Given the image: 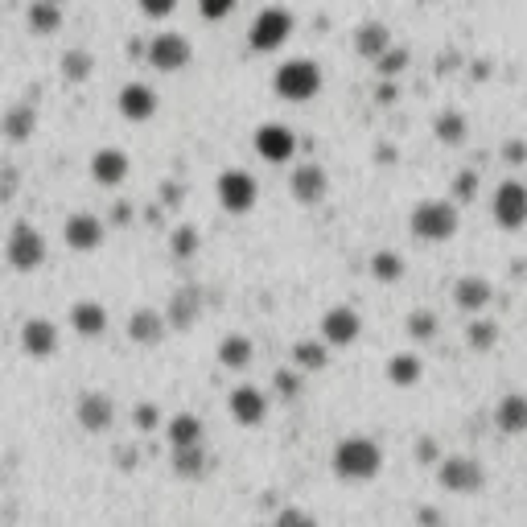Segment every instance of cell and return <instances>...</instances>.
I'll return each mask as SVG.
<instances>
[{
	"instance_id": "cell-1",
	"label": "cell",
	"mask_w": 527,
	"mask_h": 527,
	"mask_svg": "<svg viewBox=\"0 0 527 527\" xmlns=\"http://www.w3.org/2000/svg\"><path fill=\"white\" fill-rule=\"evenodd\" d=\"M330 466H334V474H338L342 482H371V478L383 470V449H379L375 437H363V433L342 437V441L334 445Z\"/></svg>"
},
{
	"instance_id": "cell-2",
	"label": "cell",
	"mask_w": 527,
	"mask_h": 527,
	"mask_svg": "<svg viewBox=\"0 0 527 527\" xmlns=\"http://www.w3.org/2000/svg\"><path fill=\"white\" fill-rule=\"evenodd\" d=\"M408 231L420 239V243H445L458 235V202H437V198H425L412 206V219H408Z\"/></svg>"
},
{
	"instance_id": "cell-3",
	"label": "cell",
	"mask_w": 527,
	"mask_h": 527,
	"mask_svg": "<svg viewBox=\"0 0 527 527\" xmlns=\"http://www.w3.org/2000/svg\"><path fill=\"white\" fill-rule=\"evenodd\" d=\"M46 235L33 227L29 219H17L9 227V239H5V260L13 272H38L46 264Z\"/></svg>"
},
{
	"instance_id": "cell-4",
	"label": "cell",
	"mask_w": 527,
	"mask_h": 527,
	"mask_svg": "<svg viewBox=\"0 0 527 527\" xmlns=\"http://www.w3.org/2000/svg\"><path fill=\"white\" fill-rule=\"evenodd\" d=\"M276 95L280 99H293V103H305L322 91V70L313 58H289L276 66V79H272Z\"/></svg>"
},
{
	"instance_id": "cell-5",
	"label": "cell",
	"mask_w": 527,
	"mask_h": 527,
	"mask_svg": "<svg viewBox=\"0 0 527 527\" xmlns=\"http://www.w3.org/2000/svg\"><path fill=\"white\" fill-rule=\"evenodd\" d=\"M437 482H441V490H449V495H478L486 486V470L470 458V453H449V458L437 466Z\"/></svg>"
},
{
	"instance_id": "cell-6",
	"label": "cell",
	"mask_w": 527,
	"mask_h": 527,
	"mask_svg": "<svg viewBox=\"0 0 527 527\" xmlns=\"http://www.w3.org/2000/svg\"><path fill=\"white\" fill-rule=\"evenodd\" d=\"M289 33H293V17L285 9H260L248 25V42H252V50L272 54L289 42Z\"/></svg>"
},
{
	"instance_id": "cell-7",
	"label": "cell",
	"mask_w": 527,
	"mask_h": 527,
	"mask_svg": "<svg viewBox=\"0 0 527 527\" xmlns=\"http://www.w3.org/2000/svg\"><path fill=\"white\" fill-rule=\"evenodd\" d=\"M490 215H495L499 227L519 231V227L527 223V186L515 182V178L499 182V186H495V198H490Z\"/></svg>"
},
{
	"instance_id": "cell-8",
	"label": "cell",
	"mask_w": 527,
	"mask_h": 527,
	"mask_svg": "<svg viewBox=\"0 0 527 527\" xmlns=\"http://www.w3.org/2000/svg\"><path fill=\"white\" fill-rule=\"evenodd\" d=\"M215 194H219L223 210H231V215H248V210L256 206V178L252 173H243V169H227V173H219Z\"/></svg>"
},
{
	"instance_id": "cell-9",
	"label": "cell",
	"mask_w": 527,
	"mask_h": 527,
	"mask_svg": "<svg viewBox=\"0 0 527 527\" xmlns=\"http://www.w3.org/2000/svg\"><path fill=\"white\" fill-rule=\"evenodd\" d=\"M190 42L182 38V33H157V38L149 42V66L161 70V75H178V70L190 66Z\"/></svg>"
},
{
	"instance_id": "cell-10",
	"label": "cell",
	"mask_w": 527,
	"mask_h": 527,
	"mask_svg": "<svg viewBox=\"0 0 527 527\" xmlns=\"http://www.w3.org/2000/svg\"><path fill=\"white\" fill-rule=\"evenodd\" d=\"M330 190V178H326V169L318 161H297L289 169V194L301 202V206H318Z\"/></svg>"
},
{
	"instance_id": "cell-11",
	"label": "cell",
	"mask_w": 527,
	"mask_h": 527,
	"mask_svg": "<svg viewBox=\"0 0 527 527\" xmlns=\"http://www.w3.org/2000/svg\"><path fill=\"white\" fill-rule=\"evenodd\" d=\"M318 334L326 346H350L359 334H363V318L350 305H334L322 313V322H318Z\"/></svg>"
},
{
	"instance_id": "cell-12",
	"label": "cell",
	"mask_w": 527,
	"mask_h": 527,
	"mask_svg": "<svg viewBox=\"0 0 527 527\" xmlns=\"http://www.w3.org/2000/svg\"><path fill=\"white\" fill-rule=\"evenodd\" d=\"M75 420L87 429V433H108L116 425V400L108 392H83L79 404H75Z\"/></svg>"
},
{
	"instance_id": "cell-13",
	"label": "cell",
	"mask_w": 527,
	"mask_h": 527,
	"mask_svg": "<svg viewBox=\"0 0 527 527\" xmlns=\"http://www.w3.org/2000/svg\"><path fill=\"white\" fill-rule=\"evenodd\" d=\"M227 412H231L235 425L256 429V425H264V416H268V396L260 388H252V383H239V388L227 396Z\"/></svg>"
},
{
	"instance_id": "cell-14",
	"label": "cell",
	"mask_w": 527,
	"mask_h": 527,
	"mask_svg": "<svg viewBox=\"0 0 527 527\" xmlns=\"http://www.w3.org/2000/svg\"><path fill=\"white\" fill-rule=\"evenodd\" d=\"M256 153L264 161H272V165L293 161V153H297V132L285 128V124H260L256 128Z\"/></svg>"
},
{
	"instance_id": "cell-15",
	"label": "cell",
	"mask_w": 527,
	"mask_h": 527,
	"mask_svg": "<svg viewBox=\"0 0 527 527\" xmlns=\"http://www.w3.org/2000/svg\"><path fill=\"white\" fill-rule=\"evenodd\" d=\"M116 108H120L124 120L145 124V120L157 116V91L149 83H124L120 95H116Z\"/></svg>"
},
{
	"instance_id": "cell-16",
	"label": "cell",
	"mask_w": 527,
	"mask_h": 527,
	"mask_svg": "<svg viewBox=\"0 0 527 527\" xmlns=\"http://www.w3.org/2000/svg\"><path fill=\"white\" fill-rule=\"evenodd\" d=\"M128 342L132 346H157L161 338H165V330H169V318L161 309H149V305H140V309H132L128 313Z\"/></svg>"
},
{
	"instance_id": "cell-17",
	"label": "cell",
	"mask_w": 527,
	"mask_h": 527,
	"mask_svg": "<svg viewBox=\"0 0 527 527\" xmlns=\"http://www.w3.org/2000/svg\"><path fill=\"white\" fill-rule=\"evenodd\" d=\"M453 305H458L462 313H482L490 301H495V289H490V280L486 276H458L453 280V289H449Z\"/></svg>"
},
{
	"instance_id": "cell-18",
	"label": "cell",
	"mask_w": 527,
	"mask_h": 527,
	"mask_svg": "<svg viewBox=\"0 0 527 527\" xmlns=\"http://www.w3.org/2000/svg\"><path fill=\"white\" fill-rule=\"evenodd\" d=\"M165 318H169V330H190L202 318V289L198 285H182L178 293L169 297Z\"/></svg>"
},
{
	"instance_id": "cell-19",
	"label": "cell",
	"mask_w": 527,
	"mask_h": 527,
	"mask_svg": "<svg viewBox=\"0 0 527 527\" xmlns=\"http://www.w3.org/2000/svg\"><path fill=\"white\" fill-rule=\"evenodd\" d=\"M21 350L29 359H50L58 350V326L46 322V318H29L21 326Z\"/></svg>"
},
{
	"instance_id": "cell-20",
	"label": "cell",
	"mask_w": 527,
	"mask_h": 527,
	"mask_svg": "<svg viewBox=\"0 0 527 527\" xmlns=\"http://www.w3.org/2000/svg\"><path fill=\"white\" fill-rule=\"evenodd\" d=\"M62 239H66V248H75V252H95L103 243V223L95 215H70L62 223Z\"/></svg>"
},
{
	"instance_id": "cell-21",
	"label": "cell",
	"mask_w": 527,
	"mask_h": 527,
	"mask_svg": "<svg viewBox=\"0 0 527 527\" xmlns=\"http://www.w3.org/2000/svg\"><path fill=\"white\" fill-rule=\"evenodd\" d=\"M128 169H132V161L124 149H95L91 153V178L99 186H120L128 178Z\"/></svg>"
},
{
	"instance_id": "cell-22",
	"label": "cell",
	"mask_w": 527,
	"mask_h": 527,
	"mask_svg": "<svg viewBox=\"0 0 527 527\" xmlns=\"http://www.w3.org/2000/svg\"><path fill=\"white\" fill-rule=\"evenodd\" d=\"M70 330L79 338H103L108 334V309L99 301H75L70 305Z\"/></svg>"
},
{
	"instance_id": "cell-23",
	"label": "cell",
	"mask_w": 527,
	"mask_h": 527,
	"mask_svg": "<svg viewBox=\"0 0 527 527\" xmlns=\"http://www.w3.org/2000/svg\"><path fill=\"white\" fill-rule=\"evenodd\" d=\"M165 437H169V449H198L206 445V425L194 412H178L165 425Z\"/></svg>"
},
{
	"instance_id": "cell-24",
	"label": "cell",
	"mask_w": 527,
	"mask_h": 527,
	"mask_svg": "<svg viewBox=\"0 0 527 527\" xmlns=\"http://www.w3.org/2000/svg\"><path fill=\"white\" fill-rule=\"evenodd\" d=\"M38 132V108H33V99H21L5 112V140L9 145H25V140Z\"/></svg>"
},
{
	"instance_id": "cell-25",
	"label": "cell",
	"mask_w": 527,
	"mask_h": 527,
	"mask_svg": "<svg viewBox=\"0 0 527 527\" xmlns=\"http://www.w3.org/2000/svg\"><path fill=\"white\" fill-rule=\"evenodd\" d=\"M355 50H359L363 58L379 62L383 54L392 50V29L383 25V21H363V25L355 29Z\"/></svg>"
},
{
	"instance_id": "cell-26",
	"label": "cell",
	"mask_w": 527,
	"mask_h": 527,
	"mask_svg": "<svg viewBox=\"0 0 527 527\" xmlns=\"http://www.w3.org/2000/svg\"><path fill=\"white\" fill-rule=\"evenodd\" d=\"M495 425L507 433V437H519L527 433V396L523 392H511L495 404Z\"/></svg>"
},
{
	"instance_id": "cell-27",
	"label": "cell",
	"mask_w": 527,
	"mask_h": 527,
	"mask_svg": "<svg viewBox=\"0 0 527 527\" xmlns=\"http://www.w3.org/2000/svg\"><path fill=\"white\" fill-rule=\"evenodd\" d=\"M252 359H256V346H252L248 334H227V338L219 342V363H223L227 371H248Z\"/></svg>"
},
{
	"instance_id": "cell-28",
	"label": "cell",
	"mask_w": 527,
	"mask_h": 527,
	"mask_svg": "<svg viewBox=\"0 0 527 527\" xmlns=\"http://www.w3.org/2000/svg\"><path fill=\"white\" fill-rule=\"evenodd\" d=\"M388 383H396V388H416L420 375H425V363H420L416 355H408V350H400V355L388 359Z\"/></svg>"
},
{
	"instance_id": "cell-29",
	"label": "cell",
	"mask_w": 527,
	"mask_h": 527,
	"mask_svg": "<svg viewBox=\"0 0 527 527\" xmlns=\"http://www.w3.org/2000/svg\"><path fill=\"white\" fill-rule=\"evenodd\" d=\"M433 132H437L441 145L458 149V145H466V140H470V120H466L462 112H441V116L433 120Z\"/></svg>"
},
{
	"instance_id": "cell-30",
	"label": "cell",
	"mask_w": 527,
	"mask_h": 527,
	"mask_svg": "<svg viewBox=\"0 0 527 527\" xmlns=\"http://www.w3.org/2000/svg\"><path fill=\"white\" fill-rule=\"evenodd\" d=\"M206 470H210L206 445H198V449H173V474H178V478L198 482V478H206Z\"/></svg>"
},
{
	"instance_id": "cell-31",
	"label": "cell",
	"mask_w": 527,
	"mask_h": 527,
	"mask_svg": "<svg viewBox=\"0 0 527 527\" xmlns=\"http://www.w3.org/2000/svg\"><path fill=\"white\" fill-rule=\"evenodd\" d=\"M91 70H95V58H91L83 46L66 50V54L58 58V75H62V83H87V79H91Z\"/></svg>"
},
{
	"instance_id": "cell-32",
	"label": "cell",
	"mask_w": 527,
	"mask_h": 527,
	"mask_svg": "<svg viewBox=\"0 0 527 527\" xmlns=\"http://www.w3.org/2000/svg\"><path fill=\"white\" fill-rule=\"evenodd\" d=\"M25 21L38 38H50V33H58V25H62V9L50 5V0H33V5L25 9Z\"/></svg>"
},
{
	"instance_id": "cell-33",
	"label": "cell",
	"mask_w": 527,
	"mask_h": 527,
	"mask_svg": "<svg viewBox=\"0 0 527 527\" xmlns=\"http://www.w3.org/2000/svg\"><path fill=\"white\" fill-rule=\"evenodd\" d=\"M330 363V346L318 338H305V342H293V367L297 371H322Z\"/></svg>"
},
{
	"instance_id": "cell-34",
	"label": "cell",
	"mask_w": 527,
	"mask_h": 527,
	"mask_svg": "<svg viewBox=\"0 0 527 527\" xmlns=\"http://www.w3.org/2000/svg\"><path fill=\"white\" fill-rule=\"evenodd\" d=\"M371 276L379 280V285H396V280H404V256L392 252V248H383L371 256Z\"/></svg>"
},
{
	"instance_id": "cell-35",
	"label": "cell",
	"mask_w": 527,
	"mask_h": 527,
	"mask_svg": "<svg viewBox=\"0 0 527 527\" xmlns=\"http://www.w3.org/2000/svg\"><path fill=\"white\" fill-rule=\"evenodd\" d=\"M437 330H441V322H437L433 309H412V313H408V338H412V342H433Z\"/></svg>"
},
{
	"instance_id": "cell-36",
	"label": "cell",
	"mask_w": 527,
	"mask_h": 527,
	"mask_svg": "<svg viewBox=\"0 0 527 527\" xmlns=\"http://www.w3.org/2000/svg\"><path fill=\"white\" fill-rule=\"evenodd\" d=\"M466 338H470V346L478 350V355H486V350H495V346H499V322L478 318V322H470Z\"/></svg>"
},
{
	"instance_id": "cell-37",
	"label": "cell",
	"mask_w": 527,
	"mask_h": 527,
	"mask_svg": "<svg viewBox=\"0 0 527 527\" xmlns=\"http://www.w3.org/2000/svg\"><path fill=\"white\" fill-rule=\"evenodd\" d=\"M169 248H173V256H178V260H190V256H198V248H202V235H198V227L182 223L178 231L169 235Z\"/></svg>"
},
{
	"instance_id": "cell-38",
	"label": "cell",
	"mask_w": 527,
	"mask_h": 527,
	"mask_svg": "<svg viewBox=\"0 0 527 527\" xmlns=\"http://www.w3.org/2000/svg\"><path fill=\"white\" fill-rule=\"evenodd\" d=\"M449 198H453V202H474V198H478V173H474V169H458V173H453Z\"/></svg>"
},
{
	"instance_id": "cell-39",
	"label": "cell",
	"mask_w": 527,
	"mask_h": 527,
	"mask_svg": "<svg viewBox=\"0 0 527 527\" xmlns=\"http://www.w3.org/2000/svg\"><path fill=\"white\" fill-rule=\"evenodd\" d=\"M375 66H379V79H383V83H392V79L400 75V70L408 66V50H400V46H396V50H388V54H383Z\"/></svg>"
},
{
	"instance_id": "cell-40",
	"label": "cell",
	"mask_w": 527,
	"mask_h": 527,
	"mask_svg": "<svg viewBox=\"0 0 527 527\" xmlns=\"http://www.w3.org/2000/svg\"><path fill=\"white\" fill-rule=\"evenodd\" d=\"M272 383H276V392L285 396V400L301 396V371H293V367H280V371L272 375Z\"/></svg>"
},
{
	"instance_id": "cell-41",
	"label": "cell",
	"mask_w": 527,
	"mask_h": 527,
	"mask_svg": "<svg viewBox=\"0 0 527 527\" xmlns=\"http://www.w3.org/2000/svg\"><path fill=\"white\" fill-rule=\"evenodd\" d=\"M132 420H136V429H140V433H153V429H161V408L145 400V404H136Z\"/></svg>"
},
{
	"instance_id": "cell-42",
	"label": "cell",
	"mask_w": 527,
	"mask_h": 527,
	"mask_svg": "<svg viewBox=\"0 0 527 527\" xmlns=\"http://www.w3.org/2000/svg\"><path fill=\"white\" fill-rule=\"evenodd\" d=\"M272 527H318V519H313L305 507H285L276 515V523Z\"/></svg>"
},
{
	"instance_id": "cell-43",
	"label": "cell",
	"mask_w": 527,
	"mask_h": 527,
	"mask_svg": "<svg viewBox=\"0 0 527 527\" xmlns=\"http://www.w3.org/2000/svg\"><path fill=\"white\" fill-rule=\"evenodd\" d=\"M416 462H420V466H441V462H445L437 437H420V441H416Z\"/></svg>"
},
{
	"instance_id": "cell-44",
	"label": "cell",
	"mask_w": 527,
	"mask_h": 527,
	"mask_svg": "<svg viewBox=\"0 0 527 527\" xmlns=\"http://www.w3.org/2000/svg\"><path fill=\"white\" fill-rule=\"evenodd\" d=\"M235 5H239V0H198V9H202L206 21H223V17H231Z\"/></svg>"
},
{
	"instance_id": "cell-45",
	"label": "cell",
	"mask_w": 527,
	"mask_h": 527,
	"mask_svg": "<svg viewBox=\"0 0 527 527\" xmlns=\"http://www.w3.org/2000/svg\"><path fill=\"white\" fill-rule=\"evenodd\" d=\"M173 9H178V0H140V13L153 17V21H165Z\"/></svg>"
},
{
	"instance_id": "cell-46",
	"label": "cell",
	"mask_w": 527,
	"mask_h": 527,
	"mask_svg": "<svg viewBox=\"0 0 527 527\" xmlns=\"http://www.w3.org/2000/svg\"><path fill=\"white\" fill-rule=\"evenodd\" d=\"M13 198H17V169L5 165L0 169V202H13Z\"/></svg>"
},
{
	"instance_id": "cell-47",
	"label": "cell",
	"mask_w": 527,
	"mask_h": 527,
	"mask_svg": "<svg viewBox=\"0 0 527 527\" xmlns=\"http://www.w3.org/2000/svg\"><path fill=\"white\" fill-rule=\"evenodd\" d=\"M416 527H445L441 507H416Z\"/></svg>"
},
{
	"instance_id": "cell-48",
	"label": "cell",
	"mask_w": 527,
	"mask_h": 527,
	"mask_svg": "<svg viewBox=\"0 0 527 527\" xmlns=\"http://www.w3.org/2000/svg\"><path fill=\"white\" fill-rule=\"evenodd\" d=\"M375 99L383 103V108H392V103L400 99V87H396V83H379V91H375Z\"/></svg>"
},
{
	"instance_id": "cell-49",
	"label": "cell",
	"mask_w": 527,
	"mask_h": 527,
	"mask_svg": "<svg viewBox=\"0 0 527 527\" xmlns=\"http://www.w3.org/2000/svg\"><path fill=\"white\" fill-rule=\"evenodd\" d=\"M161 202L165 206H178L182 202V186L178 182H161Z\"/></svg>"
},
{
	"instance_id": "cell-50",
	"label": "cell",
	"mask_w": 527,
	"mask_h": 527,
	"mask_svg": "<svg viewBox=\"0 0 527 527\" xmlns=\"http://www.w3.org/2000/svg\"><path fill=\"white\" fill-rule=\"evenodd\" d=\"M503 153H507V161H523V157H527V145H523V140H511Z\"/></svg>"
},
{
	"instance_id": "cell-51",
	"label": "cell",
	"mask_w": 527,
	"mask_h": 527,
	"mask_svg": "<svg viewBox=\"0 0 527 527\" xmlns=\"http://www.w3.org/2000/svg\"><path fill=\"white\" fill-rule=\"evenodd\" d=\"M50 5H62V0H50Z\"/></svg>"
},
{
	"instance_id": "cell-52",
	"label": "cell",
	"mask_w": 527,
	"mask_h": 527,
	"mask_svg": "<svg viewBox=\"0 0 527 527\" xmlns=\"http://www.w3.org/2000/svg\"><path fill=\"white\" fill-rule=\"evenodd\" d=\"M256 527H260V523H256Z\"/></svg>"
}]
</instances>
